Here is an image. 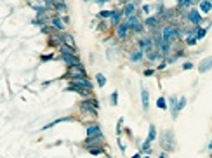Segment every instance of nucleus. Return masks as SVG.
<instances>
[{
  "label": "nucleus",
  "instance_id": "c756f323",
  "mask_svg": "<svg viewBox=\"0 0 212 158\" xmlns=\"http://www.w3.org/2000/svg\"><path fill=\"white\" fill-rule=\"evenodd\" d=\"M70 120L71 118H59V120H54V122H50V123H47L44 129H50L52 125H58V123H61V122H70Z\"/></svg>",
  "mask_w": 212,
  "mask_h": 158
},
{
  "label": "nucleus",
  "instance_id": "de8ad7c7",
  "mask_svg": "<svg viewBox=\"0 0 212 158\" xmlns=\"http://www.w3.org/2000/svg\"><path fill=\"white\" fill-rule=\"evenodd\" d=\"M209 149H212V141H210V144H209Z\"/></svg>",
  "mask_w": 212,
  "mask_h": 158
},
{
  "label": "nucleus",
  "instance_id": "5701e85b",
  "mask_svg": "<svg viewBox=\"0 0 212 158\" xmlns=\"http://www.w3.org/2000/svg\"><path fill=\"white\" fill-rule=\"evenodd\" d=\"M52 7H54V9H56L58 12H61V14L68 11L66 4H65V2H61V0H52Z\"/></svg>",
  "mask_w": 212,
  "mask_h": 158
},
{
  "label": "nucleus",
  "instance_id": "79ce46f5",
  "mask_svg": "<svg viewBox=\"0 0 212 158\" xmlns=\"http://www.w3.org/2000/svg\"><path fill=\"white\" fill-rule=\"evenodd\" d=\"M118 146H120V149H122V151H125V144L122 142V139H120V137H118Z\"/></svg>",
  "mask_w": 212,
  "mask_h": 158
},
{
  "label": "nucleus",
  "instance_id": "49530a36",
  "mask_svg": "<svg viewBox=\"0 0 212 158\" xmlns=\"http://www.w3.org/2000/svg\"><path fill=\"white\" fill-rule=\"evenodd\" d=\"M158 158H167V155H165V153H162V155H160Z\"/></svg>",
  "mask_w": 212,
  "mask_h": 158
},
{
  "label": "nucleus",
  "instance_id": "ea45409f",
  "mask_svg": "<svg viewBox=\"0 0 212 158\" xmlns=\"http://www.w3.org/2000/svg\"><path fill=\"white\" fill-rule=\"evenodd\" d=\"M155 73V70H144V76H151Z\"/></svg>",
  "mask_w": 212,
  "mask_h": 158
},
{
  "label": "nucleus",
  "instance_id": "8fccbe9b",
  "mask_svg": "<svg viewBox=\"0 0 212 158\" xmlns=\"http://www.w3.org/2000/svg\"><path fill=\"white\" fill-rule=\"evenodd\" d=\"M61 2H65V0H61Z\"/></svg>",
  "mask_w": 212,
  "mask_h": 158
},
{
  "label": "nucleus",
  "instance_id": "4be33fe9",
  "mask_svg": "<svg viewBox=\"0 0 212 158\" xmlns=\"http://www.w3.org/2000/svg\"><path fill=\"white\" fill-rule=\"evenodd\" d=\"M143 57H144V49L132 50V54H131V61H132V63H139Z\"/></svg>",
  "mask_w": 212,
  "mask_h": 158
},
{
  "label": "nucleus",
  "instance_id": "39448f33",
  "mask_svg": "<svg viewBox=\"0 0 212 158\" xmlns=\"http://www.w3.org/2000/svg\"><path fill=\"white\" fill-rule=\"evenodd\" d=\"M162 148L165 151H174L176 148V137L172 130H163V137H162Z\"/></svg>",
  "mask_w": 212,
  "mask_h": 158
},
{
  "label": "nucleus",
  "instance_id": "72a5a7b5",
  "mask_svg": "<svg viewBox=\"0 0 212 158\" xmlns=\"http://www.w3.org/2000/svg\"><path fill=\"white\" fill-rule=\"evenodd\" d=\"M184 106H186V97L183 96V97H179V99H177V109L181 111V109L184 108Z\"/></svg>",
  "mask_w": 212,
  "mask_h": 158
},
{
  "label": "nucleus",
  "instance_id": "cd10ccee",
  "mask_svg": "<svg viewBox=\"0 0 212 158\" xmlns=\"http://www.w3.org/2000/svg\"><path fill=\"white\" fill-rule=\"evenodd\" d=\"M96 80H98L99 87H104V85H106V76H104L103 73H98V75H96Z\"/></svg>",
  "mask_w": 212,
  "mask_h": 158
},
{
  "label": "nucleus",
  "instance_id": "f03ea898",
  "mask_svg": "<svg viewBox=\"0 0 212 158\" xmlns=\"http://www.w3.org/2000/svg\"><path fill=\"white\" fill-rule=\"evenodd\" d=\"M153 42H155V47H157V50L160 52V56H165V57H167V56L170 54V42L163 40V38L158 37V35L153 37Z\"/></svg>",
  "mask_w": 212,
  "mask_h": 158
},
{
  "label": "nucleus",
  "instance_id": "7c9ffc66",
  "mask_svg": "<svg viewBox=\"0 0 212 158\" xmlns=\"http://www.w3.org/2000/svg\"><path fill=\"white\" fill-rule=\"evenodd\" d=\"M186 44H188V45H195V44H196V37H195V33H190V35L186 37Z\"/></svg>",
  "mask_w": 212,
  "mask_h": 158
},
{
  "label": "nucleus",
  "instance_id": "6e6552de",
  "mask_svg": "<svg viewBox=\"0 0 212 158\" xmlns=\"http://www.w3.org/2000/svg\"><path fill=\"white\" fill-rule=\"evenodd\" d=\"M186 17H188V21L193 23L195 26H200V23H202V16H200V12L196 11V9H193L191 7L190 11H188V14H186Z\"/></svg>",
  "mask_w": 212,
  "mask_h": 158
},
{
  "label": "nucleus",
  "instance_id": "2eb2a0df",
  "mask_svg": "<svg viewBox=\"0 0 212 158\" xmlns=\"http://www.w3.org/2000/svg\"><path fill=\"white\" fill-rule=\"evenodd\" d=\"M61 59L65 61L68 66H75V64H80V59L78 56H71V54H61Z\"/></svg>",
  "mask_w": 212,
  "mask_h": 158
},
{
  "label": "nucleus",
  "instance_id": "f8f14e48",
  "mask_svg": "<svg viewBox=\"0 0 212 158\" xmlns=\"http://www.w3.org/2000/svg\"><path fill=\"white\" fill-rule=\"evenodd\" d=\"M122 16H124V11H120V9H115L113 12H111V17H110V23H111V26H118L120 19H122Z\"/></svg>",
  "mask_w": 212,
  "mask_h": 158
},
{
  "label": "nucleus",
  "instance_id": "603ef678",
  "mask_svg": "<svg viewBox=\"0 0 212 158\" xmlns=\"http://www.w3.org/2000/svg\"><path fill=\"white\" fill-rule=\"evenodd\" d=\"M108 158H111V156H108Z\"/></svg>",
  "mask_w": 212,
  "mask_h": 158
},
{
  "label": "nucleus",
  "instance_id": "7ed1b4c3",
  "mask_svg": "<svg viewBox=\"0 0 212 158\" xmlns=\"http://www.w3.org/2000/svg\"><path fill=\"white\" fill-rule=\"evenodd\" d=\"M80 109L85 111V113H91V115H98V109H99V101L94 97H89L85 101H82L80 104Z\"/></svg>",
  "mask_w": 212,
  "mask_h": 158
},
{
  "label": "nucleus",
  "instance_id": "2f4dec72",
  "mask_svg": "<svg viewBox=\"0 0 212 158\" xmlns=\"http://www.w3.org/2000/svg\"><path fill=\"white\" fill-rule=\"evenodd\" d=\"M110 101H111V106H117V104H118V92H117V90H115V92L111 94Z\"/></svg>",
  "mask_w": 212,
  "mask_h": 158
},
{
  "label": "nucleus",
  "instance_id": "20e7f679",
  "mask_svg": "<svg viewBox=\"0 0 212 158\" xmlns=\"http://www.w3.org/2000/svg\"><path fill=\"white\" fill-rule=\"evenodd\" d=\"M66 76H70L71 80H78V78H87V73H85V68L80 63V64H75V66H68Z\"/></svg>",
  "mask_w": 212,
  "mask_h": 158
},
{
  "label": "nucleus",
  "instance_id": "a18cd8bd",
  "mask_svg": "<svg viewBox=\"0 0 212 158\" xmlns=\"http://www.w3.org/2000/svg\"><path fill=\"white\" fill-rule=\"evenodd\" d=\"M132 158H141V153H136V155H134Z\"/></svg>",
  "mask_w": 212,
  "mask_h": 158
},
{
  "label": "nucleus",
  "instance_id": "4c0bfd02",
  "mask_svg": "<svg viewBox=\"0 0 212 158\" xmlns=\"http://www.w3.org/2000/svg\"><path fill=\"white\" fill-rule=\"evenodd\" d=\"M143 11L146 12V14H150V12H151V6H148V4H144V6H143Z\"/></svg>",
  "mask_w": 212,
  "mask_h": 158
},
{
  "label": "nucleus",
  "instance_id": "58836bf2",
  "mask_svg": "<svg viewBox=\"0 0 212 158\" xmlns=\"http://www.w3.org/2000/svg\"><path fill=\"white\" fill-rule=\"evenodd\" d=\"M191 68H193L191 63H184V64H183V70H191Z\"/></svg>",
  "mask_w": 212,
  "mask_h": 158
},
{
  "label": "nucleus",
  "instance_id": "9d476101",
  "mask_svg": "<svg viewBox=\"0 0 212 158\" xmlns=\"http://www.w3.org/2000/svg\"><path fill=\"white\" fill-rule=\"evenodd\" d=\"M71 85H75V87H80V89H89V90H92V83L89 82V78H78V80H71Z\"/></svg>",
  "mask_w": 212,
  "mask_h": 158
},
{
  "label": "nucleus",
  "instance_id": "c03bdc74",
  "mask_svg": "<svg viewBox=\"0 0 212 158\" xmlns=\"http://www.w3.org/2000/svg\"><path fill=\"white\" fill-rule=\"evenodd\" d=\"M106 2H108V0H98V4H101V6H103V4H106Z\"/></svg>",
  "mask_w": 212,
  "mask_h": 158
},
{
  "label": "nucleus",
  "instance_id": "f704fd0d",
  "mask_svg": "<svg viewBox=\"0 0 212 158\" xmlns=\"http://www.w3.org/2000/svg\"><path fill=\"white\" fill-rule=\"evenodd\" d=\"M150 146H151V141H144V144H143V151L144 153H150Z\"/></svg>",
  "mask_w": 212,
  "mask_h": 158
},
{
  "label": "nucleus",
  "instance_id": "b1692460",
  "mask_svg": "<svg viewBox=\"0 0 212 158\" xmlns=\"http://www.w3.org/2000/svg\"><path fill=\"white\" fill-rule=\"evenodd\" d=\"M200 11L203 12V14H207V12H210V11H212L210 0H202V2H200Z\"/></svg>",
  "mask_w": 212,
  "mask_h": 158
},
{
  "label": "nucleus",
  "instance_id": "473e14b6",
  "mask_svg": "<svg viewBox=\"0 0 212 158\" xmlns=\"http://www.w3.org/2000/svg\"><path fill=\"white\" fill-rule=\"evenodd\" d=\"M111 12L113 11H101L99 12V17H101V19H110V17H111Z\"/></svg>",
  "mask_w": 212,
  "mask_h": 158
},
{
  "label": "nucleus",
  "instance_id": "ddd939ff",
  "mask_svg": "<svg viewBox=\"0 0 212 158\" xmlns=\"http://www.w3.org/2000/svg\"><path fill=\"white\" fill-rule=\"evenodd\" d=\"M50 26L54 28V30H58L59 33H63L66 30V23L63 19H59V17H52L50 19Z\"/></svg>",
  "mask_w": 212,
  "mask_h": 158
},
{
  "label": "nucleus",
  "instance_id": "c9c22d12",
  "mask_svg": "<svg viewBox=\"0 0 212 158\" xmlns=\"http://www.w3.org/2000/svg\"><path fill=\"white\" fill-rule=\"evenodd\" d=\"M169 66V61L165 59V61H162V63H160V64H158V70H165V68H167Z\"/></svg>",
  "mask_w": 212,
  "mask_h": 158
},
{
  "label": "nucleus",
  "instance_id": "a878e982",
  "mask_svg": "<svg viewBox=\"0 0 212 158\" xmlns=\"http://www.w3.org/2000/svg\"><path fill=\"white\" fill-rule=\"evenodd\" d=\"M87 151L91 153V155H103L104 148L103 146H91V148H87Z\"/></svg>",
  "mask_w": 212,
  "mask_h": 158
},
{
  "label": "nucleus",
  "instance_id": "412c9836",
  "mask_svg": "<svg viewBox=\"0 0 212 158\" xmlns=\"http://www.w3.org/2000/svg\"><path fill=\"white\" fill-rule=\"evenodd\" d=\"M59 50H61V54L78 56V52H76V47H70V45H66V44H61V45H59Z\"/></svg>",
  "mask_w": 212,
  "mask_h": 158
},
{
  "label": "nucleus",
  "instance_id": "423d86ee",
  "mask_svg": "<svg viewBox=\"0 0 212 158\" xmlns=\"http://www.w3.org/2000/svg\"><path fill=\"white\" fill-rule=\"evenodd\" d=\"M125 21L129 23V26H131V30H132V31H136V33H143L144 26H143L141 19H139L137 16H131V17H127Z\"/></svg>",
  "mask_w": 212,
  "mask_h": 158
},
{
  "label": "nucleus",
  "instance_id": "37998d69",
  "mask_svg": "<svg viewBox=\"0 0 212 158\" xmlns=\"http://www.w3.org/2000/svg\"><path fill=\"white\" fill-rule=\"evenodd\" d=\"M63 21H65L66 24H68V23H70V17H68V16H63Z\"/></svg>",
  "mask_w": 212,
  "mask_h": 158
},
{
  "label": "nucleus",
  "instance_id": "3c124183",
  "mask_svg": "<svg viewBox=\"0 0 212 158\" xmlns=\"http://www.w3.org/2000/svg\"><path fill=\"white\" fill-rule=\"evenodd\" d=\"M210 4H212V0H210Z\"/></svg>",
  "mask_w": 212,
  "mask_h": 158
},
{
  "label": "nucleus",
  "instance_id": "bb28decb",
  "mask_svg": "<svg viewBox=\"0 0 212 158\" xmlns=\"http://www.w3.org/2000/svg\"><path fill=\"white\" fill-rule=\"evenodd\" d=\"M155 139H157V127L151 123V125H150V130H148V141L153 142Z\"/></svg>",
  "mask_w": 212,
  "mask_h": 158
},
{
  "label": "nucleus",
  "instance_id": "e433bc0d",
  "mask_svg": "<svg viewBox=\"0 0 212 158\" xmlns=\"http://www.w3.org/2000/svg\"><path fill=\"white\" fill-rule=\"evenodd\" d=\"M122 123H124V118H118V122H117V132L120 134V129H122Z\"/></svg>",
  "mask_w": 212,
  "mask_h": 158
},
{
  "label": "nucleus",
  "instance_id": "c85d7f7f",
  "mask_svg": "<svg viewBox=\"0 0 212 158\" xmlns=\"http://www.w3.org/2000/svg\"><path fill=\"white\" fill-rule=\"evenodd\" d=\"M146 56L151 63H155V61H158V57H160V52H158V50H153V52H150V54H146Z\"/></svg>",
  "mask_w": 212,
  "mask_h": 158
},
{
  "label": "nucleus",
  "instance_id": "9b49d317",
  "mask_svg": "<svg viewBox=\"0 0 212 158\" xmlns=\"http://www.w3.org/2000/svg\"><path fill=\"white\" fill-rule=\"evenodd\" d=\"M124 16L125 17H131V16H136V11H137V6L134 2H129V4H125L124 6Z\"/></svg>",
  "mask_w": 212,
  "mask_h": 158
},
{
  "label": "nucleus",
  "instance_id": "393cba45",
  "mask_svg": "<svg viewBox=\"0 0 212 158\" xmlns=\"http://www.w3.org/2000/svg\"><path fill=\"white\" fill-rule=\"evenodd\" d=\"M157 108L162 109V111H165V109L169 108V104H167V101H165V97H163V96H160V97L157 99Z\"/></svg>",
  "mask_w": 212,
  "mask_h": 158
},
{
  "label": "nucleus",
  "instance_id": "09e8293b",
  "mask_svg": "<svg viewBox=\"0 0 212 158\" xmlns=\"http://www.w3.org/2000/svg\"><path fill=\"white\" fill-rule=\"evenodd\" d=\"M144 158H151V156H144Z\"/></svg>",
  "mask_w": 212,
  "mask_h": 158
},
{
  "label": "nucleus",
  "instance_id": "a19ab883",
  "mask_svg": "<svg viewBox=\"0 0 212 158\" xmlns=\"http://www.w3.org/2000/svg\"><path fill=\"white\" fill-rule=\"evenodd\" d=\"M54 57V54H49V56H42V61H49V59H52Z\"/></svg>",
  "mask_w": 212,
  "mask_h": 158
},
{
  "label": "nucleus",
  "instance_id": "4468645a",
  "mask_svg": "<svg viewBox=\"0 0 212 158\" xmlns=\"http://www.w3.org/2000/svg\"><path fill=\"white\" fill-rule=\"evenodd\" d=\"M144 24H146V28H150V30H153V31H158L160 19H158L157 16H151V17H148L146 21H144Z\"/></svg>",
  "mask_w": 212,
  "mask_h": 158
},
{
  "label": "nucleus",
  "instance_id": "6ab92c4d",
  "mask_svg": "<svg viewBox=\"0 0 212 158\" xmlns=\"http://www.w3.org/2000/svg\"><path fill=\"white\" fill-rule=\"evenodd\" d=\"M169 103H170V115H172V118H177V115H179V109H177V97L172 96V97L169 99Z\"/></svg>",
  "mask_w": 212,
  "mask_h": 158
},
{
  "label": "nucleus",
  "instance_id": "aec40b11",
  "mask_svg": "<svg viewBox=\"0 0 212 158\" xmlns=\"http://www.w3.org/2000/svg\"><path fill=\"white\" fill-rule=\"evenodd\" d=\"M59 38H61V42H63V44L70 45V47H75V40H73V37H71L70 33L63 31V33L59 35Z\"/></svg>",
  "mask_w": 212,
  "mask_h": 158
},
{
  "label": "nucleus",
  "instance_id": "a211bd4d",
  "mask_svg": "<svg viewBox=\"0 0 212 158\" xmlns=\"http://www.w3.org/2000/svg\"><path fill=\"white\" fill-rule=\"evenodd\" d=\"M210 70H212V56L207 57V59H203L200 64H198V71H200V73H205V71H210Z\"/></svg>",
  "mask_w": 212,
  "mask_h": 158
},
{
  "label": "nucleus",
  "instance_id": "f257e3e1",
  "mask_svg": "<svg viewBox=\"0 0 212 158\" xmlns=\"http://www.w3.org/2000/svg\"><path fill=\"white\" fill-rule=\"evenodd\" d=\"M183 37V33H181L179 26L177 24H174V23H169V24H165V26L162 28V38L163 40H167V42H174V40H179V38Z\"/></svg>",
  "mask_w": 212,
  "mask_h": 158
},
{
  "label": "nucleus",
  "instance_id": "f3484780",
  "mask_svg": "<svg viewBox=\"0 0 212 158\" xmlns=\"http://www.w3.org/2000/svg\"><path fill=\"white\" fill-rule=\"evenodd\" d=\"M141 103H143V109L148 111V109H150V92H148L144 87L141 89Z\"/></svg>",
  "mask_w": 212,
  "mask_h": 158
},
{
  "label": "nucleus",
  "instance_id": "0eeeda50",
  "mask_svg": "<svg viewBox=\"0 0 212 158\" xmlns=\"http://www.w3.org/2000/svg\"><path fill=\"white\" fill-rule=\"evenodd\" d=\"M129 30H131L129 23H127V21H122L118 26H117V37H118L120 40H125V38L129 37Z\"/></svg>",
  "mask_w": 212,
  "mask_h": 158
},
{
  "label": "nucleus",
  "instance_id": "1a4fd4ad",
  "mask_svg": "<svg viewBox=\"0 0 212 158\" xmlns=\"http://www.w3.org/2000/svg\"><path fill=\"white\" fill-rule=\"evenodd\" d=\"M101 136H103V130H101L99 123H91L87 127V137H101Z\"/></svg>",
  "mask_w": 212,
  "mask_h": 158
},
{
  "label": "nucleus",
  "instance_id": "dca6fc26",
  "mask_svg": "<svg viewBox=\"0 0 212 158\" xmlns=\"http://www.w3.org/2000/svg\"><path fill=\"white\" fill-rule=\"evenodd\" d=\"M103 141L104 137H87L85 139V148H91V146H103Z\"/></svg>",
  "mask_w": 212,
  "mask_h": 158
}]
</instances>
